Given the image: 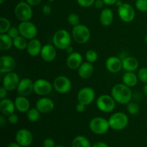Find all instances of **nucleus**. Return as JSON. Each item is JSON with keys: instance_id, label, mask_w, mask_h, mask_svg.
Listing matches in <instances>:
<instances>
[{"instance_id": "10", "label": "nucleus", "mask_w": 147, "mask_h": 147, "mask_svg": "<svg viewBox=\"0 0 147 147\" xmlns=\"http://www.w3.org/2000/svg\"><path fill=\"white\" fill-rule=\"evenodd\" d=\"M118 14L121 20L126 23L131 22L134 19L136 13L134 9L128 3H123L118 7Z\"/></svg>"}, {"instance_id": "14", "label": "nucleus", "mask_w": 147, "mask_h": 147, "mask_svg": "<svg viewBox=\"0 0 147 147\" xmlns=\"http://www.w3.org/2000/svg\"><path fill=\"white\" fill-rule=\"evenodd\" d=\"M52 91V84L43 78H40L34 82V92L39 96H47Z\"/></svg>"}, {"instance_id": "36", "label": "nucleus", "mask_w": 147, "mask_h": 147, "mask_svg": "<svg viewBox=\"0 0 147 147\" xmlns=\"http://www.w3.org/2000/svg\"><path fill=\"white\" fill-rule=\"evenodd\" d=\"M136 8L142 12H147V0H136Z\"/></svg>"}, {"instance_id": "15", "label": "nucleus", "mask_w": 147, "mask_h": 147, "mask_svg": "<svg viewBox=\"0 0 147 147\" xmlns=\"http://www.w3.org/2000/svg\"><path fill=\"white\" fill-rule=\"evenodd\" d=\"M17 90L20 96H29L34 91V82L30 78H24L20 80Z\"/></svg>"}, {"instance_id": "9", "label": "nucleus", "mask_w": 147, "mask_h": 147, "mask_svg": "<svg viewBox=\"0 0 147 147\" xmlns=\"http://www.w3.org/2000/svg\"><path fill=\"white\" fill-rule=\"evenodd\" d=\"M53 87L57 93L65 94L70 90L72 83L70 79L65 76H57L53 82Z\"/></svg>"}, {"instance_id": "55", "label": "nucleus", "mask_w": 147, "mask_h": 147, "mask_svg": "<svg viewBox=\"0 0 147 147\" xmlns=\"http://www.w3.org/2000/svg\"><path fill=\"white\" fill-rule=\"evenodd\" d=\"M145 42H146V43L147 44V34H146V35L145 36Z\"/></svg>"}, {"instance_id": "32", "label": "nucleus", "mask_w": 147, "mask_h": 147, "mask_svg": "<svg viewBox=\"0 0 147 147\" xmlns=\"http://www.w3.org/2000/svg\"><path fill=\"white\" fill-rule=\"evenodd\" d=\"M11 27V23L8 19L1 17L0 18V33L5 34Z\"/></svg>"}, {"instance_id": "35", "label": "nucleus", "mask_w": 147, "mask_h": 147, "mask_svg": "<svg viewBox=\"0 0 147 147\" xmlns=\"http://www.w3.org/2000/svg\"><path fill=\"white\" fill-rule=\"evenodd\" d=\"M67 22L70 25L75 27L80 24V17L78 14L76 13H71L67 16Z\"/></svg>"}, {"instance_id": "45", "label": "nucleus", "mask_w": 147, "mask_h": 147, "mask_svg": "<svg viewBox=\"0 0 147 147\" xmlns=\"http://www.w3.org/2000/svg\"><path fill=\"white\" fill-rule=\"evenodd\" d=\"M105 5L103 0H96L94 3V6L97 9H103Z\"/></svg>"}, {"instance_id": "51", "label": "nucleus", "mask_w": 147, "mask_h": 147, "mask_svg": "<svg viewBox=\"0 0 147 147\" xmlns=\"http://www.w3.org/2000/svg\"><path fill=\"white\" fill-rule=\"evenodd\" d=\"M7 147H22V146H21L19 144L17 143H11L8 145V146Z\"/></svg>"}, {"instance_id": "28", "label": "nucleus", "mask_w": 147, "mask_h": 147, "mask_svg": "<svg viewBox=\"0 0 147 147\" xmlns=\"http://www.w3.org/2000/svg\"><path fill=\"white\" fill-rule=\"evenodd\" d=\"M13 46V39L7 34H0V50L7 51L10 50Z\"/></svg>"}, {"instance_id": "46", "label": "nucleus", "mask_w": 147, "mask_h": 147, "mask_svg": "<svg viewBox=\"0 0 147 147\" xmlns=\"http://www.w3.org/2000/svg\"><path fill=\"white\" fill-rule=\"evenodd\" d=\"M26 1L32 7H35L41 3L42 0H26Z\"/></svg>"}, {"instance_id": "7", "label": "nucleus", "mask_w": 147, "mask_h": 147, "mask_svg": "<svg viewBox=\"0 0 147 147\" xmlns=\"http://www.w3.org/2000/svg\"><path fill=\"white\" fill-rule=\"evenodd\" d=\"M116 100L112 96L107 94L100 95L96 100L97 108L102 112L110 113L114 110L116 107Z\"/></svg>"}, {"instance_id": "39", "label": "nucleus", "mask_w": 147, "mask_h": 147, "mask_svg": "<svg viewBox=\"0 0 147 147\" xmlns=\"http://www.w3.org/2000/svg\"><path fill=\"white\" fill-rule=\"evenodd\" d=\"M7 34L12 39H14L17 37H18L19 35H20L18 27H16L14 26L11 27L9 28V30H8V32H7Z\"/></svg>"}, {"instance_id": "6", "label": "nucleus", "mask_w": 147, "mask_h": 147, "mask_svg": "<svg viewBox=\"0 0 147 147\" xmlns=\"http://www.w3.org/2000/svg\"><path fill=\"white\" fill-rule=\"evenodd\" d=\"M90 130L95 134L103 135L109 131V120L103 117H95L90 120L89 123Z\"/></svg>"}, {"instance_id": "57", "label": "nucleus", "mask_w": 147, "mask_h": 147, "mask_svg": "<svg viewBox=\"0 0 147 147\" xmlns=\"http://www.w3.org/2000/svg\"><path fill=\"white\" fill-rule=\"evenodd\" d=\"M53 1H54V0H49V1H50V2H53Z\"/></svg>"}, {"instance_id": "47", "label": "nucleus", "mask_w": 147, "mask_h": 147, "mask_svg": "<svg viewBox=\"0 0 147 147\" xmlns=\"http://www.w3.org/2000/svg\"><path fill=\"white\" fill-rule=\"evenodd\" d=\"M92 147H109V146L104 142H96Z\"/></svg>"}, {"instance_id": "42", "label": "nucleus", "mask_w": 147, "mask_h": 147, "mask_svg": "<svg viewBox=\"0 0 147 147\" xmlns=\"http://www.w3.org/2000/svg\"><path fill=\"white\" fill-rule=\"evenodd\" d=\"M42 10L43 14H45V15H48V14H50L51 13L52 8L49 4H45V5H44L42 7Z\"/></svg>"}, {"instance_id": "16", "label": "nucleus", "mask_w": 147, "mask_h": 147, "mask_svg": "<svg viewBox=\"0 0 147 147\" xmlns=\"http://www.w3.org/2000/svg\"><path fill=\"white\" fill-rule=\"evenodd\" d=\"M16 67V61L11 56L3 55L0 57V73H8L13 72Z\"/></svg>"}, {"instance_id": "8", "label": "nucleus", "mask_w": 147, "mask_h": 147, "mask_svg": "<svg viewBox=\"0 0 147 147\" xmlns=\"http://www.w3.org/2000/svg\"><path fill=\"white\" fill-rule=\"evenodd\" d=\"M19 31L20 35L23 36L27 40H30L32 39L36 38L37 35V26L34 23L30 21L21 22L18 25Z\"/></svg>"}, {"instance_id": "33", "label": "nucleus", "mask_w": 147, "mask_h": 147, "mask_svg": "<svg viewBox=\"0 0 147 147\" xmlns=\"http://www.w3.org/2000/svg\"><path fill=\"white\" fill-rule=\"evenodd\" d=\"M98 58V55L94 50H89L86 53V59L87 62L90 63H96Z\"/></svg>"}, {"instance_id": "5", "label": "nucleus", "mask_w": 147, "mask_h": 147, "mask_svg": "<svg viewBox=\"0 0 147 147\" xmlns=\"http://www.w3.org/2000/svg\"><path fill=\"white\" fill-rule=\"evenodd\" d=\"M72 37L78 44H85L90 38V31L85 24H79L73 27L72 30Z\"/></svg>"}, {"instance_id": "17", "label": "nucleus", "mask_w": 147, "mask_h": 147, "mask_svg": "<svg viewBox=\"0 0 147 147\" xmlns=\"http://www.w3.org/2000/svg\"><path fill=\"white\" fill-rule=\"evenodd\" d=\"M35 107L41 113H49L54 110L55 103L52 99L47 97H42L37 100Z\"/></svg>"}, {"instance_id": "11", "label": "nucleus", "mask_w": 147, "mask_h": 147, "mask_svg": "<svg viewBox=\"0 0 147 147\" xmlns=\"http://www.w3.org/2000/svg\"><path fill=\"white\" fill-rule=\"evenodd\" d=\"M96 93L94 90L90 87H84L80 89L77 95L78 103H83L86 106H88L93 103L95 99Z\"/></svg>"}, {"instance_id": "31", "label": "nucleus", "mask_w": 147, "mask_h": 147, "mask_svg": "<svg viewBox=\"0 0 147 147\" xmlns=\"http://www.w3.org/2000/svg\"><path fill=\"white\" fill-rule=\"evenodd\" d=\"M40 111L37 108H30L27 112V118L30 121L37 122L40 119Z\"/></svg>"}, {"instance_id": "13", "label": "nucleus", "mask_w": 147, "mask_h": 147, "mask_svg": "<svg viewBox=\"0 0 147 147\" xmlns=\"http://www.w3.org/2000/svg\"><path fill=\"white\" fill-rule=\"evenodd\" d=\"M20 81V77L14 72L6 73L3 78L2 86H4L8 91H13L17 88Z\"/></svg>"}, {"instance_id": "27", "label": "nucleus", "mask_w": 147, "mask_h": 147, "mask_svg": "<svg viewBox=\"0 0 147 147\" xmlns=\"http://www.w3.org/2000/svg\"><path fill=\"white\" fill-rule=\"evenodd\" d=\"M138 76L134 72H126L122 77L123 83L129 88L134 87L138 83Z\"/></svg>"}, {"instance_id": "54", "label": "nucleus", "mask_w": 147, "mask_h": 147, "mask_svg": "<svg viewBox=\"0 0 147 147\" xmlns=\"http://www.w3.org/2000/svg\"><path fill=\"white\" fill-rule=\"evenodd\" d=\"M55 147H67V146H63V145H57V146H55Z\"/></svg>"}, {"instance_id": "12", "label": "nucleus", "mask_w": 147, "mask_h": 147, "mask_svg": "<svg viewBox=\"0 0 147 147\" xmlns=\"http://www.w3.org/2000/svg\"><path fill=\"white\" fill-rule=\"evenodd\" d=\"M15 140L17 144L22 147H27L33 142L32 134L28 129H21L16 133Z\"/></svg>"}, {"instance_id": "53", "label": "nucleus", "mask_w": 147, "mask_h": 147, "mask_svg": "<svg viewBox=\"0 0 147 147\" xmlns=\"http://www.w3.org/2000/svg\"><path fill=\"white\" fill-rule=\"evenodd\" d=\"M122 4H123V2H122V1H121V0H118V1H116V4L118 6V7H120V6Z\"/></svg>"}, {"instance_id": "38", "label": "nucleus", "mask_w": 147, "mask_h": 147, "mask_svg": "<svg viewBox=\"0 0 147 147\" xmlns=\"http://www.w3.org/2000/svg\"><path fill=\"white\" fill-rule=\"evenodd\" d=\"M96 0H77V3L79 6L84 8H88L94 5Z\"/></svg>"}, {"instance_id": "24", "label": "nucleus", "mask_w": 147, "mask_h": 147, "mask_svg": "<svg viewBox=\"0 0 147 147\" xmlns=\"http://www.w3.org/2000/svg\"><path fill=\"white\" fill-rule=\"evenodd\" d=\"M93 70L94 68L93 63L86 62L82 63L81 65L78 69V73L82 79H88L93 76Z\"/></svg>"}, {"instance_id": "52", "label": "nucleus", "mask_w": 147, "mask_h": 147, "mask_svg": "<svg viewBox=\"0 0 147 147\" xmlns=\"http://www.w3.org/2000/svg\"><path fill=\"white\" fill-rule=\"evenodd\" d=\"M143 91H144V93L145 96H147V83H146V84H145L144 86Z\"/></svg>"}, {"instance_id": "44", "label": "nucleus", "mask_w": 147, "mask_h": 147, "mask_svg": "<svg viewBox=\"0 0 147 147\" xmlns=\"http://www.w3.org/2000/svg\"><path fill=\"white\" fill-rule=\"evenodd\" d=\"M7 92H8V90H7L4 86H1V87L0 88V98H5L6 96H7Z\"/></svg>"}, {"instance_id": "29", "label": "nucleus", "mask_w": 147, "mask_h": 147, "mask_svg": "<svg viewBox=\"0 0 147 147\" xmlns=\"http://www.w3.org/2000/svg\"><path fill=\"white\" fill-rule=\"evenodd\" d=\"M72 147H92L90 142L83 136H78L72 142Z\"/></svg>"}, {"instance_id": "26", "label": "nucleus", "mask_w": 147, "mask_h": 147, "mask_svg": "<svg viewBox=\"0 0 147 147\" xmlns=\"http://www.w3.org/2000/svg\"><path fill=\"white\" fill-rule=\"evenodd\" d=\"M100 22L103 26L107 27L111 25L113 21V12L111 9L104 8L100 14Z\"/></svg>"}, {"instance_id": "2", "label": "nucleus", "mask_w": 147, "mask_h": 147, "mask_svg": "<svg viewBox=\"0 0 147 147\" xmlns=\"http://www.w3.org/2000/svg\"><path fill=\"white\" fill-rule=\"evenodd\" d=\"M53 42L55 47L59 50H65L70 45L71 35L65 30H59L54 34Z\"/></svg>"}, {"instance_id": "48", "label": "nucleus", "mask_w": 147, "mask_h": 147, "mask_svg": "<svg viewBox=\"0 0 147 147\" xmlns=\"http://www.w3.org/2000/svg\"><path fill=\"white\" fill-rule=\"evenodd\" d=\"M117 1L118 0H103L105 4L108 6H112L113 5V4H116V1Z\"/></svg>"}, {"instance_id": "3", "label": "nucleus", "mask_w": 147, "mask_h": 147, "mask_svg": "<svg viewBox=\"0 0 147 147\" xmlns=\"http://www.w3.org/2000/svg\"><path fill=\"white\" fill-rule=\"evenodd\" d=\"M14 14L20 21H30L33 15L32 6L26 1H20L14 7Z\"/></svg>"}, {"instance_id": "20", "label": "nucleus", "mask_w": 147, "mask_h": 147, "mask_svg": "<svg viewBox=\"0 0 147 147\" xmlns=\"http://www.w3.org/2000/svg\"><path fill=\"white\" fill-rule=\"evenodd\" d=\"M83 63V57L78 52H74L68 55L66 60V65L70 70H77Z\"/></svg>"}, {"instance_id": "56", "label": "nucleus", "mask_w": 147, "mask_h": 147, "mask_svg": "<svg viewBox=\"0 0 147 147\" xmlns=\"http://www.w3.org/2000/svg\"><path fill=\"white\" fill-rule=\"evenodd\" d=\"M4 1V0H0V4H3Z\"/></svg>"}, {"instance_id": "30", "label": "nucleus", "mask_w": 147, "mask_h": 147, "mask_svg": "<svg viewBox=\"0 0 147 147\" xmlns=\"http://www.w3.org/2000/svg\"><path fill=\"white\" fill-rule=\"evenodd\" d=\"M28 44L27 39L22 35H19L16 38L13 39V45L16 49L19 50H26Z\"/></svg>"}, {"instance_id": "23", "label": "nucleus", "mask_w": 147, "mask_h": 147, "mask_svg": "<svg viewBox=\"0 0 147 147\" xmlns=\"http://www.w3.org/2000/svg\"><path fill=\"white\" fill-rule=\"evenodd\" d=\"M123 69L126 72H134L139 67V63L137 59L134 57L129 56L122 59Z\"/></svg>"}, {"instance_id": "25", "label": "nucleus", "mask_w": 147, "mask_h": 147, "mask_svg": "<svg viewBox=\"0 0 147 147\" xmlns=\"http://www.w3.org/2000/svg\"><path fill=\"white\" fill-rule=\"evenodd\" d=\"M16 110L20 113H27L30 109V103L26 96H19L14 100Z\"/></svg>"}, {"instance_id": "41", "label": "nucleus", "mask_w": 147, "mask_h": 147, "mask_svg": "<svg viewBox=\"0 0 147 147\" xmlns=\"http://www.w3.org/2000/svg\"><path fill=\"white\" fill-rule=\"evenodd\" d=\"M43 147H55V143L53 139L47 138L43 142Z\"/></svg>"}, {"instance_id": "43", "label": "nucleus", "mask_w": 147, "mask_h": 147, "mask_svg": "<svg viewBox=\"0 0 147 147\" xmlns=\"http://www.w3.org/2000/svg\"><path fill=\"white\" fill-rule=\"evenodd\" d=\"M86 105L83 104V103H78L76 106V110L77 111L78 113H83L86 110Z\"/></svg>"}, {"instance_id": "4", "label": "nucleus", "mask_w": 147, "mask_h": 147, "mask_svg": "<svg viewBox=\"0 0 147 147\" xmlns=\"http://www.w3.org/2000/svg\"><path fill=\"white\" fill-rule=\"evenodd\" d=\"M110 128L116 131L124 129L129 123V118L123 112H116L110 116L109 119Z\"/></svg>"}, {"instance_id": "40", "label": "nucleus", "mask_w": 147, "mask_h": 147, "mask_svg": "<svg viewBox=\"0 0 147 147\" xmlns=\"http://www.w3.org/2000/svg\"><path fill=\"white\" fill-rule=\"evenodd\" d=\"M7 120H8L9 123H11V124H16V123L18 122L19 117L17 114H15V113H12V114L8 116V119H7Z\"/></svg>"}, {"instance_id": "19", "label": "nucleus", "mask_w": 147, "mask_h": 147, "mask_svg": "<svg viewBox=\"0 0 147 147\" xmlns=\"http://www.w3.org/2000/svg\"><path fill=\"white\" fill-rule=\"evenodd\" d=\"M106 67L110 73H117L123 68L122 60L116 56H111L106 60Z\"/></svg>"}, {"instance_id": "1", "label": "nucleus", "mask_w": 147, "mask_h": 147, "mask_svg": "<svg viewBox=\"0 0 147 147\" xmlns=\"http://www.w3.org/2000/svg\"><path fill=\"white\" fill-rule=\"evenodd\" d=\"M111 96L116 103L125 105L131 100L132 92L129 86L123 83H118L112 88Z\"/></svg>"}, {"instance_id": "22", "label": "nucleus", "mask_w": 147, "mask_h": 147, "mask_svg": "<svg viewBox=\"0 0 147 147\" xmlns=\"http://www.w3.org/2000/svg\"><path fill=\"white\" fill-rule=\"evenodd\" d=\"M15 104L14 101H12L9 98L1 99L0 101V111L4 116H9V115L14 113L15 111Z\"/></svg>"}, {"instance_id": "37", "label": "nucleus", "mask_w": 147, "mask_h": 147, "mask_svg": "<svg viewBox=\"0 0 147 147\" xmlns=\"http://www.w3.org/2000/svg\"><path fill=\"white\" fill-rule=\"evenodd\" d=\"M138 78L142 83H147V67H142L138 71Z\"/></svg>"}, {"instance_id": "21", "label": "nucleus", "mask_w": 147, "mask_h": 147, "mask_svg": "<svg viewBox=\"0 0 147 147\" xmlns=\"http://www.w3.org/2000/svg\"><path fill=\"white\" fill-rule=\"evenodd\" d=\"M42 48V46L41 42L38 39L34 38L29 40L26 50L30 56L36 57L40 54Z\"/></svg>"}, {"instance_id": "49", "label": "nucleus", "mask_w": 147, "mask_h": 147, "mask_svg": "<svg viewBox=\"0 0 147 147\" xmlns=\"http://www.w3.org/2000/svg\"><path fill=\"white\" fill-rule=\"evenodd\" d=\"M6 122H7V121H6V119L4 118V115H1L0 116V126L3 127L6 124Z\"/></svg>"}, {"instance_id": "18", "label": "nucleus", "mask_w": 147, "mask_h": 147, "mask_svg": "<svg viewBox=\"0 0 147 147\" xmlns=\"http://www.w3.org/2000/svg\"><path fill=\"white\" fill-rule=\"evenodd\" d=\"M40 56L44 61L47 63L53 62L57 56V51H56L55 47L50 44H47L42 46Z\"/></svg>"}, {"instance_id": "34", "label": "nucleus", "mask_w": 147, "mask_h": 147, "mask_svg": "<svg viewBox=\"0 0 147 147\" xmlns=\"http://www.w3.org/2000/svg\"><path fill=\"white\" fill-rule=\"evenodd\" d=\"M126 106L127 108V111L131 115H137L139 113V111H140V108L139 106L136 103H134V102H129Z\"/></svg>"}, {"instance_id": "50", "label": "nucleus", "mask_w": 147, "mask_h": 147, "mask_svg": "<svg viewBox=\"0 0 147 147\" xmlns=\"http://www.w3.org/2000/svg\"><path fill=\"white\" fill-rule=\"evenodd\" d=\"M65 50L66 53H68L69 55L71 54V53H74V49H73V47H72L71 45H70L69 47H67Z\"/></svg>"}]
</instances>
